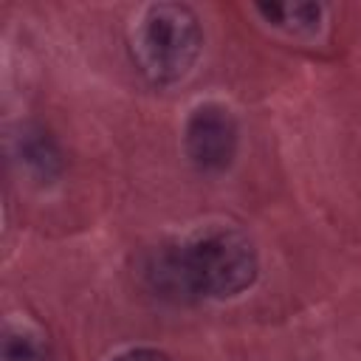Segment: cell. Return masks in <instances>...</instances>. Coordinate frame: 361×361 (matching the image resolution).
<instances>
[{"label":"cell","mask_w":361,"mask_h":361,"mask_svg":"<svg viewBox=\"0 0 361 361\" xmlns=\"http://www.w3.org/2000/svg\"><path fill=\"white\" fill-rule=\"evenodd\" d=\"M155 279L175 293L228 299L257 279V251L234 226H206L178 248L161 254Z\"/></svg>","instance_id":"6da1fadb"},{"label":"cell","mask_w":361,"mask_h":361,"mask_svg":"<svg viewBox=\"0 0 361 361\" xmlns=\"http://www.w3.org/2000/svg\"><path fill=\"white\" fill-rule=\"evenodd\" d=\"M203 31L189 6L155 3L149 6L133 34V56L141 73L155 85L183 79L200 56Z\"/></svg>","instance_id":"7a4b0ae2"},{"label":"cell","mask_w":361,"mask_h":361,"mask_svg":"<svg viewBox=\"0 0 361 361\" xmlns=\"http://www.w3.org/2000/svg\"><path fill=\"white\" fill-rule=\"evenodd\" d=\"M237 121L228 107L217 102L197 104L183 130V147L189 161L203 172H223L237 152Z\"/></svg>","instance_id":"3957f363"},{"label":"cell","mask_w":361,"mask_h":361,"mask_svg":"<svg viewBox=\"0 0 361 361\" xmlns=\"http://www.w3.org/2000/svg\"><path fill=\"white\" fill-rule=\"evenodd\" d=\"M14 149H17V161L23 164V169L37 178L39 183H48L59 175V149L51 141V135L39 127H23L20 135L14 138Z\"/></svg>","instance_id":"277c9868"},{"label":"cell","mask_w":361,"mask_h":361,"mask_svg":"<svg viewBox=\"0 0 361 361\" xmlns=\"http://www.w3.org/2000/svg\"><path fill=\"white\" fill-rule=\"evenodd\" d=\"M0 361H48L42 336L25 324H6Z\"/></svg>","instance_id":"5b68a950"},{"label":"cell","mask_w":361,"mask_h":361,"mask_svg":"<svg viewBox=\"0 0 361 361\" xmlns=\"http://www.w3.org/2000/svg\"><path fill=\"white\" fill-rule=\"evenodd\" d=\"M274 25H285L290 31H313L319 25L322 8L313 3H293V6H282V3H262L257 6Z\"/></svg>","instance_id":"8992f818"},{"label":"cell","mask_w":361,"mask_h":361,"mask_svg":"<svg viewBox=\"0 0 361 361\" xmlns=\"http://www.w3.org/2000/svg\"><path fill=\"white\" fill-rule=\"evenodd\" d=\"M113 361H169L164 353L158 350H149V347H138V350H127L121 355H116Z\"/></svg>","instance_id":"52a82bcc"}]
</instances>
